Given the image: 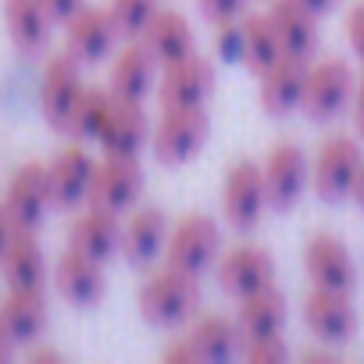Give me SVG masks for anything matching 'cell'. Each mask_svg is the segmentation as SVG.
<instances>
[{"mask_svg":"<svg viewBox=\"0 0 364 364\" xmlns=\"http://www.w3.org/2000/svg\"><path fill=\"white\" fill-rule=\"evenodd\" d=\"M197 304H200L197 275H186L171 264H164L139 286V314L157 328H175L190 321L197 314Z\"/></svg>","mask_w":364,"mask_h":364,"instance_id":"6da1fadb","label":"cell"},{"mask_svg":"<svg viewBox=\"0 0 364 364\" xmlns=\"http://www.w3.org/2000/svg\"><path fill=\"white\" fill-rule=\"evenodd\" d=\"M360 168H364V150L353 136H346V132L325 136L311 161V186L325 204H339L353 193Z\"/></svg>","mask_w":364,"mask_h":364,"instance_id":"7a4b0ae2","label":"cell"},{"mask_svg":"<svg viewBox=\"0 0 364 364\" xmlns=\"http://www.w3.org/2000/svg\"><path fill=\"white\" fill-rule=\"evenodd\" d=\"M353 68L346 58H318L307 65V82H304V100L300 111L314 122H328L339 111L350 107L353 100Z\"/></svg>","mask_w":364,"mask_h":364,"instance_id":"3957f363","label":"cell"},{"mask_svg":"<svg viewBox=\"0 0 364 364\" xmlns=\"http://www.w3.org/2000/svg\"><path fill=\"white\" fill-rule=\"evenodd\" d=\"M218 247H222V229L211 215H186L171 232H168V243H164V264L186 272V275H204L215 257H218Z\"/></svg>","mask_w":364,"mask_h":364,"instance_id":"277c9868","label":"cell"},{"mask_svg":"<svg viewBox=\"0 0 364 364\" xmlns=\"http://www.w3.org/2000/svg\"><path fill=\"white\" fill-rule=\"evenodd\" d=\"M208 132H211V118L204 107H168L161 111V122L150 132V143L161 164H186L190 157L200 154V146L208 143Z\"/></svg>","mask_w":364,"mask_h":364,"instance_id":"5b68a950","label":"cell"},{"mask_svg":"<svg viewBox=\"0 0 364 364\" xmlns=\"http://www.w3.org/2000/svg\"><path fill=\"white\" fill-rule=\"evenodd\" d=\"M261 175H264V190H268V208H275V211L296 208V200L307 190V178H311L307 150L293 139L272 143L268 157L261 161Z\"/></svg>","mask_w":364,"mask_h":364,"instance_id":"8992f818","label":"cell"},{"mask_svg":"<svg viewBox=\"0 0 364 364\" xmlns=\"http://www.w3.org/2000/svg\"><path fill=\"white\" fill-rule=\"evenodd\" d=\"M143 193V168L139 157H125V154H104L93 164V178H90V197L86 204L104 208V211H129L136 204V197Z\"/></svg>","mask_w":364,"mask_h":364,"instance_id":"52a82bcc","label":"cell"},{"mask_svg":"<svg viewBox=\"0 0 364 364\" xmlns=\"http://www.w3.org/2000/svg\"><path fill=\"white\" fill-rule=\"evenodd\" d=\"M264 208H268V190H264L261 164L257 161H236L225 175V186H222L225 222L240 232H250V229H257Z\"/></svg>","mask_w":364,"mask_h":364,"instance_id":"ba28073f","label":"cell"},{"mask_svg":"<svg viewBox=\"0 0 364 364\" xmlns=\"http://www.w3.org/2000/svg\"><path fill=\"white\" fill-rule=\"evenodd\" d=\"M82 75H79V61L61 50L47 61L43 68V82H40V107H43V118L54 132H65L68 136V122H72V111L82 97Z\"/></svg>","mask_w":364,"mask_h":364,"instance_id":"9c48e42d","label":"cell"},{"mask_svg":"<svg viewBox=\"0 0 364 364\" xmlns=\"http://www.w3.org/2000/svg\"><path fill=\"white\" fill-rule=\"evenodd\" d=\"M93 157L82 146V139L61 146L50 161H47V193H50V208L72 211L90 197V178H93Z\"/></svg>","mask_w":364,"mask_h":364,"instance_id":"30bf717a","label":"cell"},{"mask_svg":"<svg viewBox=\"0 0 364 364\" xmlns=\"http://www.w3.org/2000/svg\"><path fill=\"white\" fill-rule=\"evenodd\" d=\"M304 272H307L311 286H321V289L353 293V286H357L353 254L336 232H314L304 243Z\"/></svg>","mask_w":364,"mask_h":364,"instance_id":"8fae6325","label":"cell"},{"mask_svg":"<svg viewBox=\"0 0 364 364\" xmlns=\"http://www.w3.org/2000/svg\"><path fill=\"white\" fill-rule=\"evenodd\" d=\"M215 93V61L204 54H190L175 65H164L161 75V111L168 107H204L208 97Z\"/></svg>","mask_w":364,"mask_h":364,"instance_id":"7c38bea8","label":"cell"},{"mask_svg":"<svg viewBox=\"0 0 364 364\" xmlns=\"http://www.w3.org/2000/svg\"><path fill=\"white\" fill-rule=\"evenodd\" d=\"M304 321L314 332V339H321L328 346H343L357 332L353 300H350V293H339V289L311 286V293L304 296Z\"/></svg>","mask_w":364,"mask_h":364,"instance_id":"4fadbf2b","label":"cell"},{"mask_svg":"<svg viewBox=\"0 0 364 364\" xmlns=\"http://www.w3.org/2000/svg\"><path fill=\"white\" fill-rule=\"evenodd\" d=\"M118 26L111 18L107 8H90L82 4L68 22H65V47L68 54L79 61V65H97L104 61L107 54H114V43H118Z\"/></svg>","mask_w":364,"mask_h":364,"instance_id":"5bb4252c","label":"cell"},{"mask_svg":"<svg viewBox=\"0 0 364 364\" xmlns=\"http://www.w3.org/2000/svg\"><path fill=\"white\" fill-rule=\"evenodd\" d=\"M4 208L15 218L18 229H40L47 208H50V193H47V164L40 161H26L15 168V175L8 178L4 190Z\"/></svg>","mask_w":364,"mask_h":364,"instance_id":"9a60e30c","label":"cell"},{"mask_svg":"<svg viewBox=\"0 0 364 364\" xmlns=\"http://www.w3.org/2000/svg\"><path fill=\"white\" fill-rule=\"evenodd\" d=\"M218 282L225 293H232L236 300L240 296H250L264 286L275 282V261L264 247L257 243H240L232 250H225L222 264H218Z\"/></svg>","mask_w":364,"mask_h":364,"instance_id":"2e32d148","label":"cell"},{"mask_svg":"<svg viewBox=\"0 0 364 364\" xmlns=\"http://www.w3.org/2000/svg\"><path fill=\"white\" fill-rule=\"evenodd\" d=\"M68 247L107 264L118 250H122V222L114 211H104V208H86L72 218L68 225Z\"/></svg>","mask_w":364,"mask_h":364,"instance_id":"e0dca14e","label":"cell"},{"mask_svg":"<svg viewBox=\"0 0 364 364\" xmlns=\"http://www.w3.org/2000/svg\"><path fill=\"white\" fill-rule=\"evenodd\" d=\"M47 328V296L43 289H8L0 296V336L15 346L40 339Z\"/></svg>","mask_w":364,"mask_h":364,"instance_id":"ac0fdd59","label":"cell"},{"mask_svg":"<svg viewBox=\"0 0 364 364\" xmlns=\"http://www.w3.org/2000/svg\"><path fill=\"white\" fill-rule=\"evenodd\" d=\"M307 65H311V61H300V58L282 54L268 72L257 75V79H261L257 97H261L264 114L282 118V114H289V111L300 107V100H304V82H307Z\"/></svg>","mask_w":364,"mask_h":364,"instance_id":"d6986e66","label":"cell"},{"mask_svg":"<svg viewBox=\"0 0 364 364\" xmlns=\"http://www.w3.org/2000/svg\"><path fill=\"white\" fill-rule=\"evenodd\" d=\"M54 286H58V293H61L68 304H75V307H93V304L104 300V289H107V286H104V264L68 247V250L58 257V264H54Z\"/></svg>","mask_w":364,"mask_h":364,"instance_id":"ffe728a7","label":"cell"},{"mask_svg":"<svg viewBox=\"0 0 364 364\" xmlns=\"http://www.w3.org/2000/svg\"><path fill=\"white\" fill-rule=\"evenodd\" d=\"M168 218L161 208H136L125 225H122V257L136 268L157 261L164 254V243H168Z\"/></svg>","mask_w":364,"mask_h":364,"instance_id":"44dd1931","label":"cell"},{"mask_svg":"<svg viewBox=\"0 0 364 364\" xmlns=\"http://www.w3.org/2000/svg\"><path fill=\"white\" fill-rule=\"evenodd\" d=\"M268 18L279 33L282 54L300 58V61H314L318 54V15H311L296 0H272Z\"/></svg>","mask_w":364,"mask_h":364,"instance_id":"7402d4cb","label":"cell"},{"mask_svg":"<svg viewBox=\"0 0 364 364\" xmlns=\"http://www.w3.org/2000/svg\"><path fill=\"white\" fill-rule=\"evenodd\" d=\"M157 58L150 54V47L143 40L129 43L125 50L114 54V65H111V75H107V90L114 100H143L154 86V75H157Z\"/></svg>","mask_w":364,"mask_h":364,"instance_id":"603a6c76","label":"cell"},{"mask_svg":"<svg viewBox=\"0 0 364 364\" xmlns=\"http://www.w3.org/2000/svg\"><path fill=\"white\" fill-rule=\"evenodd\" d=\"M150 139V118L143 111V100H114L97 143L104 146V154H125V157H139L143 143Z\"/></svg>","mask_w":364,"mask_h":364,"instance_id":"cb8c5ba5","label":"cell"},{"mask_svg":"<svg viewBox=\"0 0 364 364\" xmlns=\"http://www.w3.org/2000/svg\"><path fill=\"white\" fill-rule=\"evenodd\" d=\"M139 40L150 47V54L157 58L161 68L164 65H175L182 58H190L197 50V40H193V29H190L186 15L175 11V8H157Z\"/></svg>","mask_w":364,"mask_h":364,"instance_id":"d4e9b609","label":"cell"},{"mask_svg":"<svg viewBox=\"0 0 364 364\" xmlns=\"http://www.w3.org/2000/svg\"><path fill=\"white\" fill-rule=\"evenodd\" d=\"M0 272H4L8 289H43L47 282V257L33 229H18L15 240L8 243L4 257H0Z\"/></svg>","mask_w":364,"mask_h":364,"instance_id":"484cf974","label":"cell"},{"mask_svg":"<svg viewBox=\"0 0 364 364\" xmlns=\"http://www.w3.org/2000/svg\"><path fill=\"white\" fill-rule=\"evenodd\" d=\"M236 325H240L243 343L282 332V325H286V296L275 289V282L264 286V289H257V293H250V296H240Z\"/></svg>","mask_w":364,"mask_h":364,"instance_id":"4316f807","label":"cell"},{"mask_svg":"<svg viewBox=\"0 0 364 364\" xmlns=\"http://www.w3.org/2000/svg\"><path fill=\"white\" fill-rule=\"evenodd\" d=\"M4 22L11 33V43L22 54H40L50 40V11L43 8V0H4Z\"/></svg>","mask_w":364,"mask_h":364,"instance_id":"83f0119b","label":"cell"},{"mask_svg":"<svg viewBox=\"0 0 364 364\" xmlns=\"http://www.w3.org/2000/svg\"><path fill=\"white\" fill-rule=\"evenodd\" d=\"M240 33H243V65H247L254 75L268 72V68L282 58V43H279V33H275L268 11L243 15V18H240Z\"/></svg>","mask_w":364,"mask_h":364,"instance_id":"f1b7e54d","label":"cell"},{"mask_svg":"<svg viewBox=\"0 0 364 364\" xmlns=\"http://www.w3.org/2000/svg\"><path fill=\"white\" fill-rule=\"evenodd\" d=\"M190 343L197 346L200 360H229V357H236L243 336H240V325L229 321L225 314H204L193 321Z\"/></svg>","mask_w":364,"mask_h":364,"instance_id":"f546056e","label":"cell"},{"mask_svg":"<svg viewBox=\"0 0 364 364\" xmlns=\"http://www.w3.org/2000/svg\"><path fill=\"white\" fill-rule=\"evenodd\" d=\"M111 107H114L111 90H104V86H86L82 97H79V104H75V111H72L68 136H75V139H82V143H86V139H97L100 129H104V122H107V114H111Z\"/></svg>","mask_w":364,"mask_h":364,"instance_id":"4dcf8cb0","label":"cell"},{"mask_svg":"<svg viewBox=\"0 0 364 364\" xmlns=\"http://www.w3.org/2000/svg\"><path fill=\"white\" fill-rule=\"evenodd\" d=\"M107 11H111V18H114V26H118L122 36L139 40L143 29L150 26L154 11H157V0H111Z\"/></svg>","mask_w":364,"mask_h":364,"instance_id":"1f68e13d","label":"cell"},{"mask_svg":"<svg viewBox=\"0 0 364 364\" xmlns=\"http://www.w3.org/2000/svg\"><path fill=\"white\" fill-rule=\"evenodd\" d=\"M243 353H247V360H254V364H282V360L289 357V346L282 343V332H279V336L247 339V343H243Z\"/></svg>","mask_w":364,"mask_h":364,"instance_id":"d6a6232c","label":"cell"},{"mask_svg":"<svg viewBox=\"0 0 364 364\" xmlns=\"http://www.w3.org/2000/svg\"><path fill=\"white\" fill-rule=\"evenodd\" d=\"M215 47L225 61H243V33H240V18L236 22H222L215 33Z\"/></svg>","mask_w":364,"mask_h":364,"instance_id":"836d02e7","label":"cell"},{"mask_svg":"<svg viewBox=\"0 0 364 364\" xmlns=\"http://www.w3.org/2000/svg\"><path fill=\"white\" fill-rule=\"evenodd\" d=\"M243 4L247 0H200V11L208 22L222 26V22H236L243 15Z\"/></svg>","mask_w":364,"mask_h":364,"instance_id":"e575fe53","label":"cell"},{"mask_svg":"<svg viewBox=\"0 0 364 364\" xmlns=\"http://www.w3.org/2000/svg\"><path fill=\"white\" fill-rule=\"evenodd\" d=\"M346 40H350L353 54L364 61V0H360V4H353L350 15H346Z\"/></svg>","mask_w":364,"mask_h":364,"instance_id":"d590c367","label":"cell"},{"mask_svg":"<svg viewBox=\"0 0 364 364\" xmlns=\"http://www.w3.org/2000/svg\"><path fill=\"white\" fill-rule=\"evenodd\" d=\"M161 360H182V364H193V360H200V353H197V346L190 343V336H182V339H175V343H168V346L161 350Z\"/></svg>","mask_w":364,"mask_h":364,"instance_id":"8d00e7d4","label":"cell"},{"mask_svg":"<svg viewBox=\"0 0 364 364\" xmlns=\"http://www.w3.org/2000/svg\"><path fill=\"white\" fill-rule=\"evenodd\" d=\"M82 4H86V0H43V8L50 11V18H54V22H68Z\"/></svg>","mask_w":364,"mask_h":364,"instance_id":"74e56055","label":"cell"},{"mask_svg":"<svg viewBox=\"0 0 364 364\" xmlns=\"http://www.w3.org/2000/svg\"><path fill=\"white\" fill-rule=\"evenodd\" d=\"M15 232H18V225H15V218L8 215V208H4V200H0V257H4V250H8V243L15 240Z\"/></svg>","mask_w":364,"mask_h":364,"instance_id":"f35d334b","label":"cell"},{"mask_svg":"<svg viewBox=\"0 0 364 364\" xmlns=\"http://www.w3.org/2000/svg\"><path fill=\"white\" fill-rule=\"evenodd\" d=\"M350 107H353L357 132L364 136V72H360V75H357V82H353V100H350Z\"/></svg>","mask_w":364,"mask_h":364,"instance_id":"ab89813d","label":"cell"},{"mask_svg":"<svg viewBox=\"0 0 364 364\" xmlns=\"http://www.w3.org/2000/svg\"><path fill=\"white\" fill-rule=\"evenodd\" d=\"M29 360L33 364H47V360H65V353L54 350V346H40V350H29Z\"/></svg>","mask_w":364,"mask_h":364,"instance_id":"60d3db41","label":"cell"},{"mask_svg":"<svg viewBox=\"0 0 364 364\" xmlns=\"http://www.w3.org/2000/svg\"><path fill=\"white\" fill-rule=\"evenodd\" d=\"M296 4H304L311 15H328V11L339 4V0H296Z\"/></svg>","mask_w":364,"mask_h":364,"instance_id":"b9f144b4","label":"cell"},{"mask_svg":"<svg viewBox=\"0 0 364 364\" xmlns=\"http://www.w3.org/2000/svg\"><path fill=\"white\" fill-rule=\"evenodd\" d=\"M353 200H357V208L364 211V168H360V175H357V182H353V193H350Z\"/></svg>","mask_w":364,"mask_h":364,"instance_id":"7bdbcfd3","label":"cell"},{"mask_svg":"<svg viewBox=\"0 0 364 364\" xmlns=\"http://www.w3.org/2000/svg\"><path fill=\"white\" fill-rule=\"evenodd\" d=\"M304 360H336V353L332 350H307Z\"/></svg>","mask_w":364,"mask_h":364,"instance_id":"ee69618b","label":"cell"},{"mask_svg":"<svg viewBox=\"0 0 364 364\" xmlns=\"http://www.w3.org/2000/svg\"><path fill=\"white\" fill-rule=\"evenodd\" d=\"M11 353H15V343H11V339H4V336H0V360H8Z\"/></svg>","mask_w":364,"mask_h":364,"instance_id":"f6af8a7d","label":"cell"}]
</instances>
